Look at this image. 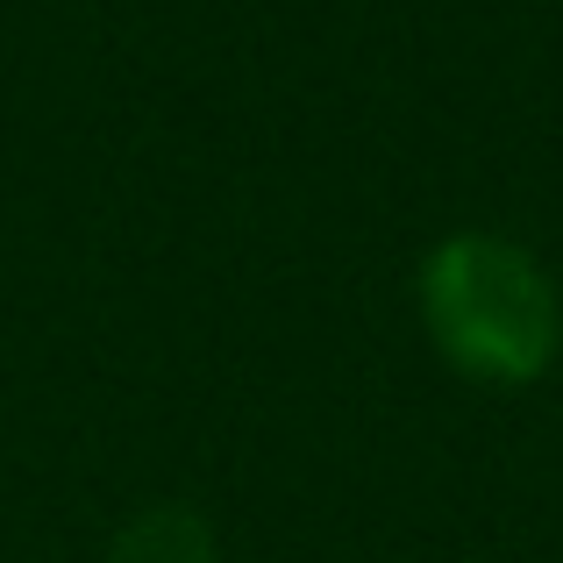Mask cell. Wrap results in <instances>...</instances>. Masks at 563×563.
<instances>
[{
	"instance_id": "obj_1",
	"label": "cell",
	"mask_w": 563,
	"mask_h": 563,
	"mask_svg": "<svg viewBox=\"0 0 563 563\" xmlns=\"http://www.w3.org/2000/svg\"><path fill=\"white\" fill-rule=\"evenodd\" d=\"M413 307L435 357L471 385H521L550 378L563 357V292L556 272L528 243L499 229H450L413 272Z\"/></svg>"
},
{
	"instance_id": "obj_2",
	"label": "cell",
	"mask_w": 563,
	"mask_h": 563,
	"mask_svg": "<svg viewBox=\"0 0 563 563\" xmlns=\"http://www.w3.org/2000/svg\"><path fill=\"white\" fill-rule=\"evenodd\" d=\"M108 563H214V528L192 507H143L114 536Z\"/></svg>"
}]
</instances>
